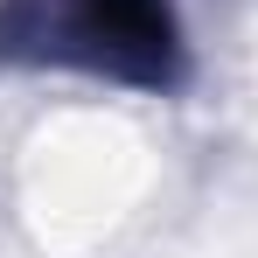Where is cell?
Here are the masks:
<instances>
[{
  "label": "cell",
  "mask_w": 258,
  "mask_h": 258,
  "mask_svg": "<svg viewBox=\"0 0 258 258\" xmlns=\"http://www.w3.org/2000/svg\"><path fill=\"white\" fill-rule=\"evenodd\" d=\"M56 28L91 63H112V70H133V77H161L168 49H174V28H168L161 0H70Z\"/></svg>",
  "instance_id": "obj_1"
}]
</instances>
